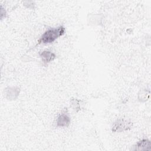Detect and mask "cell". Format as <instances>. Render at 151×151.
I'll list each match as a JSON object with an SVG mask.
<instances>
[{
    "label": "cell",
    "mask_w": 151,
    "mask_h": 151,
    "mask_svg": "<svg viewBox=\"0 0 151 151\" xmlns=\"http://www.w3.org/2000/svg\"><path fill=\"white\" fill-rule=\"evenodd\" d=\"M40 55L45 63H48L55 58V54L49 51H44L41 52Z\"/></svg>",
    "instance_id": "4"
},
{
    "label": "cell",
    "mask_w": 151,
    "mask_h": 151,
    "mask_svg": "<svg viewBox=\"0 0 151 151\" xmlns=\"http://www.w3.org/2000/svg\"><path fill=\"white\" fill-rule=\"evenodd\" d=\"M65 32V28L60 26L47 29L41 36L38 41V44H49L54 42L60 37L62 36Z\"/></svg>",
    "instance_id": "1"
},
{
    "label": "cell",
    "mask_w": 151,
    "mask_h": 151,
    "mask_svg": "<svg viewBox=\"0 0 151 151\" xmlns=\"http://www.w3.org/2000/svg\"><path fill=\"white\" fill-rule=\"evenodd\" d=\"M131 127V123L127 120L123 119L117 120L113 126V132H122L124 130H127Z\"/></svg>",
    "instance_id": "2"
},
{
    "label": "cell",
    "mask_w": 151,
    "mask_h": 151,
    "mask_svg": "<svg viewBox=\"0 0 151 151\" xmlns=\"http://www.w3.org/2000/svg\"><path fill=\"white\" fill-rule=\"evenodd\" d=\"M150 142L147 139H143L137 143V150H147L150 148Z\"/></svg>",
    "instance_id": "5"
},
{
    "label": "cell",
    "mask_w": 151,
    "mask_h": 151,
    "mask_svg": "<svg viewBox=\"0 0 151 151\" xmlns=\"http://www.w3.org/2000/svg\"><path fill=\"white\" fill-rule=\"evenodd\" d=\"M70 122V119L69 116L64 113H61L57 119V125L60 127L68 126Z\"/></svg>",
    "instance_id": "3"
}]
</instances>
